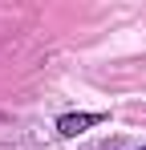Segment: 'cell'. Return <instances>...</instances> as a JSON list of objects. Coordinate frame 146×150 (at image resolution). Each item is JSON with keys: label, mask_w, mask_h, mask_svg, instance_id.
<instances>
[{"label": "cell", "mask_w": 146, "mask_h": 150, "mask_svg": "<svg viewBox=\"0 0 146 150\" xmlns=\"http://www.w3.org/2000/svg\"><path fill=\"white\" fill-rule=\"evenodd\" d=\"M101 122V114H65L61 122H57V130L65 134V138H73V134H81V130H89V126Z\"/></svg>", "instance_id": "6da1fadb"}, {"label": "cell", "mask_w": 146, "mask_h": 150, "mask_svg": "<svg viewBox=\"0 0 146 150\" xmlns=\"http://www.w3.org/2000/svg\"><path fill=\"white\" fill-rule=\"evenodd\" d=\"M142 150H146V146H142Z\"/></svg>", "instance_id": "7a4b0ae2"}]
</instances>
